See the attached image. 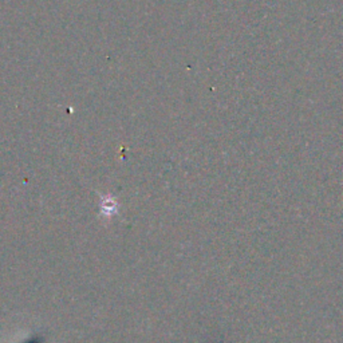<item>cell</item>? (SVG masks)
Wrapping results in <instances>:
<instances>
[{
  "mask_svg": "<svg viewBox=\"0 0 343 343\" xmlns=\"http://www.w3.org/2000/svg\"><path fill=\"white\" fill-rule=\"evenodd\" d=\"M31 343V342H30ZM32 343H34V342H32ZM38 343H40V342H38Z\"/></svg>",
  "mask_w": 343,
  "mask_h": 343,
  "instance_id": "obj_1",
  "label": "cell"
}]
</instances>
